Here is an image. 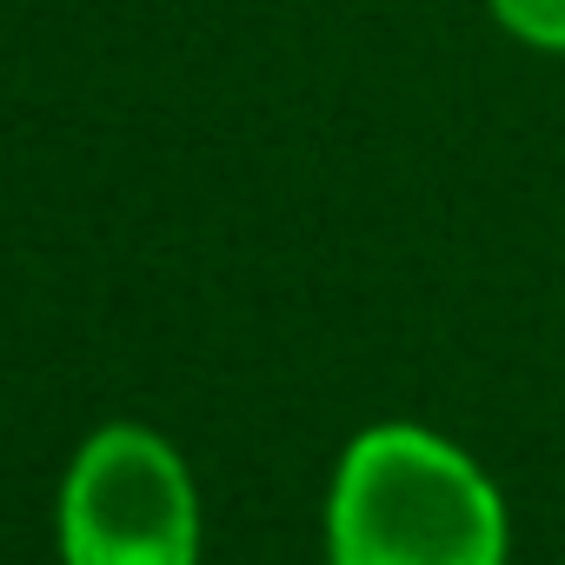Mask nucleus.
I'll return each mask as SVG.
<instances>
[{"mask_svg":"<svg viewBox=\"0 0 565 565\" xmlns=\"http://www.w3.org/2000/svg\"><path fill=\"white\" fill-rule=\"evenodd\" d=\"M327 552L333 565H505V505L426 426H373L340 459Z\"/></svg>","mask_w":565,"mask_h":565,"instance_id":"obj_1","label":"nucleus"},{"mask_svg":"<svg viewBox=\"0 0 565 565\" xmlns=\"http://www.w3.org/2000/svg\"><path fill=\"white\" fill-rule=\"evenodd\" d=\"M67 565H200V499L180 452L147 426H100L61 486Z\"/></svg>","mask_w":565,"mask_h":565,"instance_id":"obj_2","label":"nucleus"},{"mask_svg":"<svg viewBox=\"0 0 565 565\" xmlns=\"http://www.w3.org/2000/svg\"><path fill=\"white\" fill-rule=\"evenodd\" d=\"M492 21L525 41V47H545V54H565V0H486Z\"/></svg>","mask_w":565,"mask_h":565,"instance_id":"obj_3","label":"nucleus"}]
</instances>
